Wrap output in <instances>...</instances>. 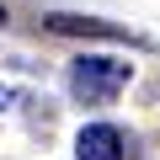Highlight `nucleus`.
<instances>
[{"label":"nucleus","instance_id":"nucleus-1","mask_svg":"<svg viewBox=\"0 0 160 160\" xmlns=\"http://www.w3.org/2000/svg\"><path fill=\"white\" fill-rule=\"evenodd\" d=\"M128 80H133V64L118 59V53H80L69 64V96L80 107H107L128 91Z\"/></svg>","mask_w":160,"mask_h":160},{"label":"nucleus","instance_id":"nucleus-2","mask_svg":"<svg viewBox=\"0 0 160 160\" xmlns=\"http://www.w3.org/2000/svg\"><path fill=\"white\" fill-rule=\"evenodd\" d=\"M43 27L53 38H96V43H133V48H149L144 32H133L128 22H107V16H75V11H48Z\"/></svg>","mask_w":160,"mask_h":160},{"label":"nucleus","instance_id":"nucleus-3","mask_svg":"<svg viewBox=\"0 0 160 160\" xmlns=\"http://www.w3.org/2000/svg\"><path fill=\"white\" fill-rule=\"evenodd\" d=\"M128 155V139L118 123H86L75 133V160H123Z\"/></svg>","mask_w":160,"mask_h":160},{"label":"nucleus","instance_id":"nucleus-5","mask_svg":"<svg viewBox=\"0 0 160 160\" xmlns=\"http://www.w3.org/2000/svg\"><path fill=\"white\" fill-rule=\"evenodd\" d=\"M0 22H6V6H0Z\"/></svg>","mask_w":160,"mask_h":160},{"label":"nucleus","instance_id":"nucleus-4","mask_svg":"<svg viewBox=\"0 0 160 160\" xmlns=\"http://www.w3.org/2000/svg\"><path fill=\"white\" fill-rule=\"evenodd\" d=\"M11 107H22V91L16 86H0V112H11Z\"/></svg>","mask_w":160,"mask_h":160}]
</instances>
